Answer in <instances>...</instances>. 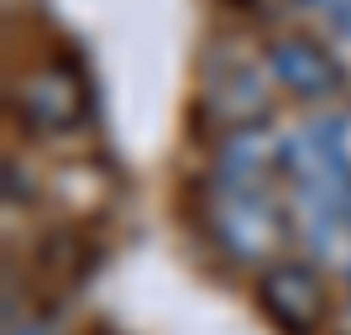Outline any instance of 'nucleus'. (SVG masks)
<instances>
[{
    "instance_id": "6e6552de",
    "label": "nucleus",
    "mask_w": 351,
    "mask_h": 335,
    "mask_svg": "<svg viewBox=\"0 0 351 335\" xmlns=\"http://www.w3.org/2000/svg\"><path fill=\"white\" fill-rule=\"evenodd\" d=\"M309 11H320L325 21H330V27L341 32V37H351V0H315Z\"/></svg>"
},
{
    "instance_id": "7ed1b4c3",
    "label": "nucleus",
    "mask_w": 351,
    "mask_h": 335,
    "mask_svg": "<svg viewBox=\"0 0 351 335\" xmlns=\"http://www.w3.org/2000/svg\"><path fill=\"white\" fill-rule=\"evenodd\" d=\"M16 116L27 121L32 132L43 136H58L73 132L89 121V89L73 79L63 63H47V69H32L16 89Z\"/></svg>"
},
{
    "instance_id": "423d86ee",
    "label": "nucleus",
    "mask_w": 351,
    "mask_h": 335,
    "mask_svg": "<svg viewBox=\"0 0 351 335\" xmlns=\"http://www.w3.org/2000/svg\"><path fill=\"white\" fill-rule=\"evenodd\" d=\"M273 73H257L247 63H231L220 73H205V116L215 121L220 132H241V126H267L273 110Z\"/></svg>"
},
{
    "instance_id": "0eeeda50",
    "label": "nucleus",
    "mask_w": 351,
    "mask_h": 335,
    "mask_svg": "<svg viewBox=\"0 0 351 335\" xmlns=\"http://www.w3.org/2000/svg\"><path fill=\"white\" fill-rule=\"evenodd\" d=\"M267 173H283V132H273V126H241V132L220 136V147H215V184L263 189Z\"/></svg>"
},
{
    "instance_id": "f257e3e1",
    "label": "nucleus",
    "mask_w": 351,
    "mask_h": 335,
    "mask_svg": "<svg viewBox=\"0 0 351 335\" xmlns=\"http://www.w3.org/2000/svg\"><path fill=\"white\" fill-rule=\"evenodd\" d=\"M199 225L215 241V251H226L241 267H273L283 236V210L267 199L263 189H231V184H210L199 199Z\"/></svg>"
},
{
    "instance_id": "9d476101",
    "label": "nucleus",
    "mask_w": 351,
    "mask_h": 335,
    "mask_svg": "<svg viewBox=\"0 0 351 335\" xmlns=\"http://www.w3.org/2000/svg\"><path fill=\"white\" fill-rule=\"evenodd\" d=\"M346 283H351V262H346Z\"/></svg>"
},
{
    "instance_id": "f03ea898",
    "label": "nucleus",
    "mask_w": 351,
    "mask_h": 335,
    "mask_svg": "<svg viewBox=\"0 0 351 335\" xmlns=\"http://www.w3.org/2000/svg\"><path fill=\"white\" fill-rule=\"evenodd\" d=\"M283 173L293 189L315 184H351V121L346 116H309L283 132Z\"/></svg>"
},
{
    "instance_id": "1a4fd4ad",
    "label": "nucleus",
    "mask_w": 351,
    "mask_h": 335,
    "mask_svg": "<svg viewBox=\"0 0 351 335\" xmlns=\"http://www.w3.org/2000/svg\"><path fill=\"white\" fill-rule=\"evenodd\" d=\"M11 335H43V325H11Z\"/></svg>"
},
{
    "instance_id": "20e7f679",
    "label": "nucleus",
    "mask_w": 351,
    "mask_h": 335,
    "mask_svg": "<svg viewBox=\"0 0 351 335\" xmlns=\"http://www.w3.org/2000/svg\"><path fill=\"white\" fill-rule=\"evenodd\" d=\"M257 293H263V314L278 330L289 335H315L325 320V288L320 277L309 273L304 262H273L263 267V283H257Z\"/></svg>"
},
{
    "instance_id": "39448f33",
    "label": "nucleus",
    "mask_w": 351,
    "mask_h": 335,
    "mask_svg": "<svg viewBox=\"0 0 351 335\" xmlns=\"http://www.w3.org/2000/svg\"><path fill=\"white\" fill-rule=\"evenodd\" d=\"M263 63H267V73H273V84H283L293 100H330L341 89L336 53L320 47L315 37H273Z\"/></svg>"
}]
</instances>
